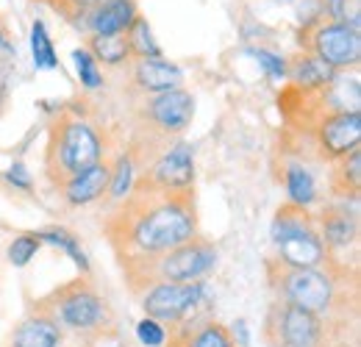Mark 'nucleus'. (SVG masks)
<instances>
[{"label":"nucleus","instance_id":"nucleus-18","mask_svg":"<svg viewBox=\"0 0 361 347\" xmlns=\"http://www.w3.org/2000/svg\"><path fill=\"white\" fill-rule=\"evenodd\" d=\"M134 81L136 87L147 95H161V92L178 89L183 81V73H180L178 64L164 61V59H136Z\"/></svg>","mask_w":361,"mask_h":347},{"label":"nucleus","instance_id":"nucleus-23","mask_svg":"<svg viewBox=\"0 0 361 347\" xmlns=\"http://www.w3.org/2000/svg\"><path fill=\"white\" fill-rule=\"evenodd\" d=\"M126 39L131 47V56L136 59H161V47L153 39V28L145 17H136V23L126 31Z\"/></svg>","mask_w":361,"mask_h":347},{"label":"nucleus","instance_id":"nucleus-14","mask_svg":"<svg viewBox=\"0 0 361 347\" xmlns=\"http://www.w3.org/2000/svg\"><path fill=\"white\" fill-rule=\"evenodd\" d=\"M170 347H239L223 322L217 319H186L167 334Z\"/></svg>","mask_w":361,"mask_h":347},{"label":"nucleus","instance_id":"nucleus-32","mask_svg":"<svg viewBox=\"0 0 361 347\" xmlns=\"http://www.w3.org/2000/svg\"><path fill=\"white\" fill-rule=\"evenodd\" d=\"M6 181L14 183V186H20V189H31V175H28V170H25L23 164H14V167L6 173Z\"/></svg>","mask_w":361,"mask_h":347},{"label":"nucleus","instance_id":"nucleus-1","mask_svg":"<svg viewBox=\"0 0 361 347\" xmlns=\"http://www.w3.org/2000/svg\"><path fill=\"white\" fill-rule=\"evenodd\" d=\"M109 242L120 264L161 256L197 236V212L189 192L156 189L134 181V189L120 200V209L106 219Z\"/></svg>","mask_w":361,"mask_h":347},{"label":"nucleus","instance_id":"nucleus-16","mask_svg":"<svg viewBox=\"0 0 361 347\" xmlns=\"http://www.w3.org/2000/svg\"><path fill=\"white\" fill-rule=\"evenodd\" d=\"M139 17L134 0H106L94 6L90 14L92 37H109V34H126Z\"/></svg>","mask_w":361,"mask_h":347},{"label":"nucleus","instance_id":"nucleus-28","mask_svg":"<svg viewBox=\"0 0 361 347\" xmlns=\"http://www.w3.org/2000/svg\"><path fill=\"white\" fill-rule=\"evenodd\" d=\"M73 59H75V70H78V78H81L84 87L87 89L103 87V73H100L94 56H92L87 47H78V50L73 53Z\"/></svg>","mask_w":361,"mask_h":347},{"label":"nucleus","instance_id":"nucleus-26","mask_svg":"<svg viewBox=\"0 0 361 347\" xmlns=\"http://www.w3.org/2000/svg\"><path fill=\"white\" fill-rule=\"evenodd\" d=\"M134 189V159L126 153L117 159V164L111 167V178H109V195L111 200H123L128 192Z\"/></svg>","mask_w":361,"mask_h":347},{"label":"nucleus","instance_id":"nucleus-9","mask_svg":"<svg viewBox=\"0 0 361 347\" xmlns=\"http://www.w3.org/2000/svg\"><path fill=\"white\" fill-rule=\"evenodd\" d=\"M312 53L336 73L356 67L361 59V34L342 23H319L312 31Z\"/></svg>","mask_w":361,"mask_h":347},{"label":"nucleus","instance_id":"nucleus-34","mask_svg":"<svg viewBox=\"0 0 361 347\" xmlns=\"http://www.w3.org/2000/svg\"><path fill=\"white\" fill-rule=\"evenodd\" d=\"M97 347H123V345H117V342H106V336H103V339H97Z\"/></svg>","mask_w":361,"mask_h":347},{"label":"nucleus","instance_id":"nucleus-4","mask_svg":"<svg viewBox=\"0 0 361 347\" xmlns=\"http://www.w3.org/2000/svg\"><path fill=\"white\" fill-rule=\"evenodd\" d=\"M217 264V248L200 236H195L192 242L173 248L161 256L153 259H139L120 264L126 284L131 286L134 295H142L145 289L156 286V284H189V281H200L209 269H214Z\"/></svg>","mask_w":361,"mask_h":347},{"label":"nucleus","instance_id":"nucleus-17","mask_svg":"<svg viewBox=\"0 0 361 347\" xmlns=\"http://www.w3.org/2000/svg\"><path fill=\"white\" fill-rule=\"evenodd\" d=\"M336 75L339 73L334 67H328L322 59H317L314 53H303L292 64H286V78L303 95H319L322 89H328L334 84Z\"/></svg>","mask_w":361,"mask_h":347},{"label":"nucleus","instance_id":"nucleus-19","mask_svg":"<svg viewBox=\"0 0 361 347\" xmlns=\"http://www.w3.org/2000/svg\"><path fill=\"white\" fill-rule=\"evenodd\" d=\"M61 342L64 331L39 308H34V314L25 317L11 334V347H61Z\"/></svg>","mask_w":361,"mask_h":347},{"label":"nucleus","instance_id":"nucleus-2","mask_svg":"<svg viewBox=\"0 0 361 347\" xmlns=\"http://www.w3.org/2000/svg\"><path fill=\"white\" fill-rule=\"evenodd\" d=\"M270 281L278 300L300 305L322 317L328 325H339V317H348V300H345V281L348 272L336 275L328 267L317 269H292L278 261H270Z\"/></svg>","mask_w":361,"mask_h":347},{"label":"nucleus","instance_id":"nucleus-31","mask_svg":"<svg viewBox=\"0 0 361 347\" xmlns=\"http://www.w3.org/2000/svg\"><path fill=\"white\" fill-rule=\"evenodd\" d=\"M253 56L259 59V64L267 70L270 78H275V81H283L286 78V61L281 56H275L270 50H253Z\"/></svg>","mask_w":361,"mask_h":347},{"label":"nucleus","instance_id":"nucleus-5","mask_svg":"<svg viewBox=\"0 0 361 347\" xmlns=\"http://www.w3.org/2000/svg\"><path fill=\"white\" fill-rule=\"evenodd\" d=\"M272 245L278 250V264L292 267V269H317L328 264V250L319 239L314 217L309 209L300 206H281L272 219L270 228Z\"/></svg>","mask_w":361,"mask_h":347},{"label":"nucleus","instance_id":"nucleus-8","mask_svg":"<svg viewBox=\"0 0 361 347\" xmlns=\"http://www.w3.org/2000/svg\"><path fill=\"white\" fill-rule=\"evenodd\" d=\"M206 298L203 281L189 284H156L139 295L145 317L161 322V325H178L186 319H195L197 305Z\"/></svg>","mask_w":361,"mask_h":347},{"label":"nucleus","instance_id":"nucleus-12","mask_svg":"<svg viewBox=\"0 0 361 347\" xmlns=\"http://www.w3.org/2000/svg\"><path fill=\"white\" fill-rule=\"evenodd\" d=\"M139 181L156 186V189H167V192H189L195 183V156H192V145L178 142L173 145L167 153H161L153 167L142 175Z\"/></svg>","mask_w":361,"mask_h":347},{"label":"nucleus","instance_id":"nucleus-13","mask_svg":"<svg viewBox=\"0 0 361 347\" xmlns=\"http://www.w3.org/2000/svg\"><path fill=\"white\" fill-rule=\"evenodd\" d=\"M314 222L319 239L328 250V259L359 242V217H356V209H348V200L339 206H325L322 214L314 217Z\"/></svg>","mask_w":361,"mask_h":347},{"label":"nucleus","instance_id":"nucleus-35","mask_svg":"<svg viewBox=\"0 0 361 347\" xmlns=\"http://www.w3.org/2000/svg\"><path fill=\"white\" fill-rule=\"evenodd\" d=\"M0 47H6V34H3V28H0Z\"/></svg>","mask_w":361,"mask_h":347},{"label":"nucleus","instance_id":"nucleus-20","mask_svg":"<svg viewBox=\"0 0 361 347\" xmlns=\"http://www.w3.org/2000/svg\"><path fill=\"white\" fill-rule=\"evenodd\" d=\"M283 186H286V192H289V203H292V206L309 209L317 200L314 175L309 173V167H303V164H289V167L283 170Z\"/></svg>","mask_w":361,"mask_h":347},{"label":"nucleus","instance_id":"nucleus-7","mask_svg":"<svg viewBox=\"0 0 361 347\" xmlns=\"http://www.w3.org/2000/svg\"><path fill=\"white\" fill-rule=\"evenodd\" d=\"M264 336L272 347H325L331 339V328L322 317L300 305L275 300L267 314Z\"/></svg>","mask_w":361,"mask_h":347},{"label":"nucleus","instance_id":"nucleus-15","mask_svg":"<svg viewBox=\"0 0 361 347\" xmlns=\"http://www.w3.org/2000/svg\"><path fill=\"white\" fill-rule=\"evenodd\" d=\"M109 178H111V164L106 162H97L92 164L90 170L73 175L61 183V197L67 200V206H90L94 200H100L106 192H109Z\"/></svg>","mask_w":361,"mask_h":347},{"label":"nucleus","instance_id":"nucleus-3","mask_svg":"<svg viewBox=\"0 0 361 347\" xmlns=\"http://www.w3.org/2000/svg\"><path fill=\"white\" fill-rule=\"evenodd\" d=\"M37 308L45 311L61 331H70L90 342L103 339L114 325V314H111L109 300L87 278H75V281L53 289L47 298L37 303Z\"/></svg>","mask_w":361,"mask_h":347},{"label":"nucleus","instance_id":"nucleus-33","mask_svg":"<svg viewBox=\"0 0 361 347\" xmlns=\"http://www.w3.org/2000/svg\"><path fill=\"white\" fill-rule=\"evenodd\" d=\"M70 6H75V8H87V6H100V3H106V0H67Z\"/></svg>","mask_w":361,"mask_h":347},{"label":"nucleus","instance_id":"nucleus-10","mask_svg":"<svg viewBox=\"0 0 361 347\" xmlns=\"http://www.w3.org/2000/svg\"><path fill=\"white\" fill-rule=\"evenodd\" d=\"M319 156L325 162H339L361 145V114L359 111H334L319 114L314 130Z\"/></svg>","mask_w":361,"mask_h":347},{"label":"nucleus","instance_id":"nucleus-6","mask_svg":"<svg viewBox=\"0 0 361 347\" xmlns=\"http://www.w3.org/2000/svg\"><path fill=\"white\" fill-rule=\"evenodd\" d=\"M103 162V142L97 130L81 117H61L47 142V173L59 186L73 175Z\"/></svg>","mask_w":361,"mask_h":347},{"label":"nucleus","instance_id":"nucleus-25","mask_svg":"<svg viewBox=\"0 0 361 347\" xmlns=\"http://www.w3.org/2000/svg\"><path fill=\"white\" fill-rule=\"evenodd\" d=\"M37 236H39V242H47V245L61 248L70 259L81 267V272H90V259H87V253H84L81 242H78L70 231H64V228H47V231H39Z\"/></svg>","mask_w":361,"mask_h":347},{"label":"nucleus","instance_id":"nucleus-27","mask_svg":"<svg viewBox=\"0 0 361 347\" xmlns=\"http://www.w3.org/2000/svg\"><path fill=\"white\" fill-rule=\"evenodd\" d=\"M331 23H342L348 28H361V0H325Z\"/></svg>","mask_w":361,"mask_h":347},{"label":"nucleus","instance_id":"nucleus-30","mask_svg":"<svg viewBox=\"0 0 361 347\" xmlns=\"http://www.w3.org/2000/svg\"><path fill=\"white\" fill-rule=\"evenodd\" d=\"M136 339L145 347H164L167 345V328L150 317L136 322Z\"/></svg>","mask_w":361,"mask_h":347},{"label":"nucleus","instance_id":"nucleus-24","mask_svg":"<svg viewBox=\"0 0 361 347\" xmlns=\"http://www.w3.org/2000/svg\"><path fill=\"white\" fill-rule=\"evenodd\" d=\"M31 56H34L37 70H56L59 67L56 47H53V39H50L42 20H34V25H31Z\"/></svg>","mask_w":361,"mask_h":347},{"label":"nucleus","instance_id":"nucleus-22","mask_svg":"<svg viewBox=\"0 0 361 347\" xmlns=\"http://www.w3.org/2000/svg\"><path fill=\"white\" fill-rule=\"evenodd\" d=\"M359 189H361V147L348 153L345 159L336 162V170H334V192L339 197H350L356 200L359 197Z\"/></svg>","mask_w":361,"mask_h":347},{"label":"nucleus","instance_id":"nucleus-21","mask_svg":"<svg viewBox=\"0 0 361 347\" xmlns=\"http://www.w3.org/2000/svg\"><path fill=\"white\" fill-rule=\"evenodd\" d=\"M87 50L94 56V61L106 64V67H120L131 59V47L126 34H109V37H90Z\"/></svg>","mask_w":361,"mask_h":347},{"label":"nucleus","instance_id":"nucleus-29","mask_svg":"<svg viewBox=\"0 0 361 347\" xmlns=\"http://www.w3.org/2000/svg\"><path fill=\"white\" fill-rule=\"evenodd\" d=\"M39 236L37 233H23V236H17L11 245H8V261L14 264V267H25L28 261L37 256V250H39Z\"/></svg>","mask_w":361,"mask_h":347},{"label":"nucleus","instance_id":"nucleus-11","mask_svg":"<svg viewBox=\"0 0 361 347\" xmlns=\"http://www.w3.org/2000/svg\"><path fill=\"white\" fill-rule=\"evenodd\" d=\"M147 128L161 133V136H178L192 126L195 117V97L186 89H170L161 95H153L145 106Z\"/></svg>","mask_w":361,"mask_h":347}]
</instances>
